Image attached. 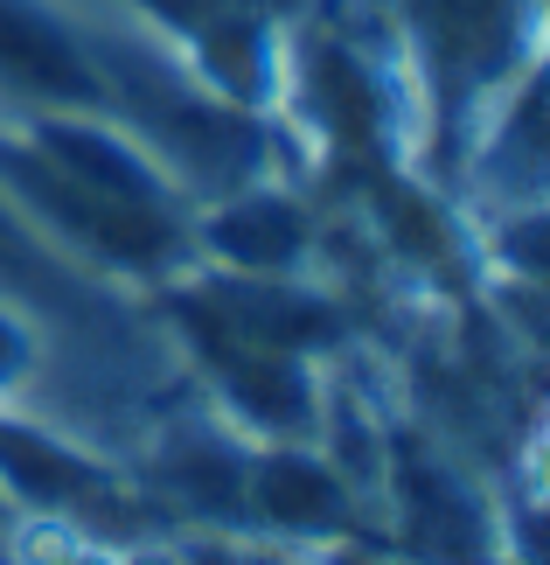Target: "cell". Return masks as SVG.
I'll return each instance as SVG.
<instances>
[{
	"mask_svg": "<svg viewBox=\"0 0 550 565\" xmlns=\"http://www.w3.org/2000/svg\"><path fill=\"white\" fill-rule=\"evenodd\" d=\"M251 454L258 440H245L224 412H161V426H147L133 489L174 531H245Z\"/></svg>",
	"mask_w": 550,
	"mask_h": 565,
	"instance_id": "3957f363",
	"label": "cell"
},
{
	"mask_svg": "<svg viewBox=\"0 0 550 565\" xmlns=\"http://www.w3.org/2000/svg\"><path fill=\"white\" fill-rule=\"evenodd\" d=\"M174 545H182V565H321V552L266 531H174Z\"/></svg>",
	"mask_w": 550,
	"mask_h": 565,
	"instance_id": "9c48e42d",
	"label": "cell"
},
{
	"mask_svg": "<svg viewBox=\"0 0 550 565\" xmlns=\"http://www.w3.org/2000/svg\"><path fill=\"white\" fill-rule=\"evenodd\" d=\"M245 531L321 552L342 537H377V510H369V489L342 475V461L321 440H266L251 454Z\"/></svg>",
	"mask_w": 550,
	"mask_h": 565,
	"instance_id": "5b68a950",
	"label": "cell"
},
{
	"mask_svg": "<svg viewBox=\"0 0 550 565\" xmlns=\"http://www.w3.org/2000/svg\"><path fill=\"white\" fill-rule=\"evenodd\" d=\"M321 565H418V558L377 545V537H342V545H321Z\"/></svg>",
	"mask_w": 550,
	"mask_h": 565,
	"instance_id": "30bf717a",
	"label": "cell"
},
{
	"mask_svg": "<svg viewBox=\"0 0 550 565\" xmlns=\"http://www.w3.org/2000/svg\"><path fill=\"white\" fill-rule=\"evenodd\" d=\"M174 335L188 342L203 405L224 412L245 440L266 447V440H314L321 433L327 363L285 356V350H258V342H237V335L209 329V321H195V315H174Z\"/></svg>",
	"mask_w": 550,
	"mask_h": 565,
	"instance_id": "7a4b0ae2",
	"label": "cell"
},
{
	"mask_svg": "<svg viewBox=\"0 0 550 565\" xmlns=\"http://www.w3.org/2000/svg\"><path fill=\"white\" fill-rule=\"evenodd\" d=\"M377 545L405 552L418 565H509V524L502 495H488L425 426H384V461H377Z\"/></svg>",
	"mask_w": 550,
	"mask_h": 565,
	"instance_id": "6da1fadb",
	"label": "cell"
},
{
	"mask_svg": "<svg viewBox=\"0 0 550 565\" xmlns=\"http://www.w3.org/2000/svg\"><path fill=\"white\" fill-rule=\"evenodd\" d=\"M56 565H126V558H119V545H112V537H98V531H91V537H77V545L63 552Z\"/></svg>",
	"mask_w": 550,
	"mask_h": 565,
	"instance_id": "8fae6325",
	"label": "cell"
},
{
	"mask_svg": "<svg viewBox=\"0 0 550 565\" xmlns=\"http://www.w3.org/2000/svg\"><path fill=\"white\" fill-rule=\"evenodd\" d=\"M0 98L8 113H105L77 0H0Z\"/></svg>",
	"mask_w": 550,
	"mask_h": 565,
	"instance_id": "52a82bcc",
	"label": "cell"
},
{
	"mask_svg": "<svg viewBox=\"0 0 550 565\" xmlns=\"http://www.w3.org/2000/svg\"><path fill=\"white\" fill-rule=\"evenodd\" d=\"M50 384V321L29 300L0 294V405H29Z\"/></svg>",
	"mask_w": 550,
	"mask_h": 565,
	"instance_id": "ba28073f",
	"label": "cell"
},
{
	"mask_svg": "<svg viewBox=\"0 0 550 565\" xmlns=\"http://www.w3.org/2000/svg\"><path fill=\"white\" fill-rule=\"evenodd\" d=\"M188 266L245 273V279H321L327 273V216L285 175H258L245 189L188 210Z\"/></svg>",
	"mask_w": 550,
	"mask_h": 565,
	"instance_id": "277c9868",
	"label": "cell"
},
{
	"mask_svg": "<svg viewBox=\"0 0 550 565\" xmlns=\"http://www.w3.org/2000/svg\"><path fill=\"white\" fill-rule=\"evenodd\" d=\"M14 134L42 168H56L63 182H77L98 203L147 210V216H188L195 210L168 182V168L140 147V134H126L112 113H21Z\"/></svg>",
	"mask_w": 550,
	"mask_h": 565,
	"instance_id": "8992f818",
	"label": "cell"
}]
</instances>
